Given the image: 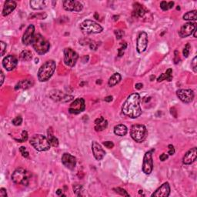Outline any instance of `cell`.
Masks as SVG:
<instances>
[{"instance_id": "1", "label": "cell", "mask_w": 197, "mask_h": 197, "mask_svg": "<svg viewBox=\"0 0 197 197\" xmlns=\"http://www.w3.org/2000/svg\"><path fill=\"white\" fill-rule=\"evenodd\" d=\"M122 111L124 115L135 119L142 114L140 106V96L138 93H132L129 96L122 106Z\"/></svg>"}, {"instance_id": "2", "label": "cell", "mask_w": 197, "mask_h": 197, "mask_svg": "<svg viewBox=\"0 0 197 197\" xmlns=\"http://www.w3.org/2000/svg\"><path fill=\"white\" fill-rule=\"evenodd\" d=\"M56 65L55 61H53V60H49L45 63H43L38 72L39 80L40 82L48 81L52 77V75H53L56 70Z\"/></svg>"}, {"instance_id": "3", "label": "cell", "mask_w": 197, "mask_h": 197, "mask_svg": "<svg viewBox=\"0 0 197 197\" xmlns=\"http://www.w3.org/2000/svg\"><path fill=\"white\" fill-rule=\"evenodd\" d=\"M29 142H30V145L39 152L49 150L50 149V146H51L48 140V138L42 135V134L33 135Z\"/></svg>"}, {"instance_id": "4", "label": "cell", "mask_w": 197, "mask_h": 197, "mask_svg": "<svg viewBox=\"0 0 197 197\" xmlns=\"http://www.w3.org/2000/svg\"><path fill=\"white\" fill-rule=\"evenodd\" d=\"M33 49L35 51L40 55H43L48 52L50 48V44L47 40L45 39L41 34H36L33 39V41L32 43Z\"/></svg>"}, {"instance_id": "5", "label": "cell", "mask_w": 197, "mask_h": 197, "mask_svg": "<svg viewBox=\"0 0 197 197\" xmlns=\"http://www.w3.org/2000/svg\"><path fill=\"white\" fill-rule=\"evenodd\" d=\"M31 174L28 170L23 168L16 169L12 175V180L16 184L22 186H28Z\"/></svg>"}, {"instance_id": "6", "label": "cell", "mask_w": 197, "mask_h": 197, "mask_svg": "<svg viewBox=\"0 0 197 197\" xmlns=\"http://www.w3.org/2000/svg\"><path fill=\"white\" fill-rule=\"evenodd\" d=\"M80 29L83 34L89 35L100 33L103 30V28L100 25L98 24L97 22L93 20L86 19L80 24Z\"/></svg>"}, {"instance_id": "7", "label": "cell", "mask_w": 197, "mask_h": 197, "mask_svg": "<svg viewBox=\"0 0 197 197\" xmlns=\"http://www.w3.org/2000/svg\"><path fill=\"white\" fill-rule=\"evenodd\" d=\"M130 135L134 141L142 142L146 139L147 136V129L144 125L135 124L131 127Z\"/></svg>"}, {"instance_id": "8", "label": "cell", "mask_w": 197, "mask_h": 197, "mask_svg": "<svg viewBox=\"0 0 197 197\" xmlns=\"http://www.w3.org/2000/svg\"><path fill=\"white\" fill-rule=\"evenodd\" d=\"M153 152H154V149H152V150L146 152L144 155L143 163H142V171L146 175L150 174L153 170Z\"/></svg>"}, {"instance_id": "9", "label": "cell", "mask_w": 197, "mask_h": 197, "mask_svg": "<svg viewBox=\"0 0 197 197\" xmlns=\"http://www.w3.org/2000/svg\"><path fill=\"white\" fill-rule=\"evenodd\" d=\"M78 58H79L78 54L71 48H65L64 49V62L67 66H75Z\"/></svg>"}, {"instance_id": "10", "label": "cell", "mask_w": 197, "mask_h": 197, "mask_svg": "<svg viewBox=\"0 0 197 197\" xmlns=\"http://www.w3.org/2000/svg\"><path fill=\"white\" fill-rule=\"evenodd\" d=\"M86 109L85 100L82 98H78L71 103L69 108V112L72 114H79L83 112Z\"/></svg>"}, {"instance_id": "11", "label": "cell", "mask_w": 197, "mask_h": 197, "mask_svg": "<svg viewBox=\"0 0 197 197\" xmlns=\"http://www.w3.org/2000/svg\"><path fill=\"white\" fill-rule=\"evenodd\" d=\"M148 46V35L145 32H141L139 34L136 42V49L139 53L146 51Z\"/></svg>"}, {"instance_id": "12", "label": "cell", "mask_w": 197, "mask_h": 197, "mask_svg": "<svg viewBox=\"0 0 197 197\" xmlns=\"http://www.w3.org/2000/svg\"><path fill=\"white\" fill-rule=\"evenodd\" d=\"M178 98L184 103H189L194 99V93L192 89H179L176 92Z\"/></svg>"}, {"instance_id": "13", "label": "cell", "mask_w": 197, "mask_h": 197, "mask_svg": "<svg viewBox=\"0 0 197 197\" xmlns=\"http://www.w3.org/2000/svg\"><path fill=\"white\" fill-rule=\"evenodd\" d=\"M63 8L65 11L69 12H80L83 9V5L80 2L78 1H71V0H65L62 2Z\"/></svg>"}, {"instance_id": "14", "label": "cell", "mask_w": 197, "mask_h": 197, "mask_svg": "<svg viewBox=\"0 0 197 197\" xmlns=\"http://www.w3.org/2000/svg\"><path fill=\"white\" fill-rule=\"evenodd\" d=\"M196 29V24L193 22H187L182 26L179 31V36L181 38H186L191 36L193 33L194 30Z\"/></svg>"}, {"instance_id": "15", "label": "cell", "mask_w": 197, "mask_h": 197, "mask_svg": "<svg viewBox=\"0 0 197 197\" xmlns=\"http://www.w3.org/2000/svg\"><path fill=\"white\" fill-rule=\"evenodd\" d=\"M35 36V26L33 25H29L27 28H26V31H25L24 34L22 36V43L26 46L32 44L33 41Z\"/></svg>"}, {"instance_id": "16", "label": "cell", "mask_w": 197, "mask_h": 197, "mask_svg": "<svg viewBox=\"0 0 197 197\" xmlns=\"http://www.w3.org/2000/svg\"><path fill=\"white\" fill-rule=\"evenodd\" d=\"M62 163L70 170H73L76 166V159L70 153H64L62 156Z\"/></svg>"}, {"instance_id": "17", "label": "cell", "mask_w": 197, "mask_h": 197, "mask_svg": "<svg viewBox=\"0 0 197 197\" xmlns=\"http://www.w3.org/2000/svg\"><path fill=\"white\" fill-rule=\"evenodd\" d=\"M18 63V60L14 56L9 55L2 60V65L7 71L13 70L16 67Z\"/></svg>"}, {"instance_id": "18", "label": "cell", "mask_w": 197, "mask_h": 197, "mask_svg": "<svg viewBox=\"0 0 197 197\" xmlns=\"http://www.w3.org/2000/svg\"><path fill=\"white\" fill-rule=\"evenodd\" d=\"M92 150H93V156L98 161L103 160V157L106 155V152L103 149L101 145L98 143L96 141H93V143H92Z\"/></svg>"}, {"instance_id": "19", "label": "cell", "mask_w": 197, "mask_h": 197, "mask_svg": "<svg viewBox=\"0 0 197 197\" xmlns=\"http://www.w3.org/2000/svg\"><path fill=\"white\" fill-rule=\"evenodd\" d=\"M170 194V187L169 183H165L152 194L153 197H167Z\"/></svg>"}, {"instance_id": "20", "label": "cell", "mask_w": 197, "mask_h": 197, "mask_svg": "<svg viewBox=\"0 0 197 197\" xmlns=\"http://www.w3.org/2000/svg\"><path fill=\"white\" fill-rule=\"evenodd\" d=\"M197 157V149L196 147H193L187 152L183 156V163L186 165L192 164L195 161Z\"/></svg>"}, {"instance_id": "21", "label": "cell", "mask_w": 197, "mask_h": 197, "mask_svg": "<svg viewBox=\"0 0 197 197\" xmlns=\"http://www.w3.org/2000/svg\"><path fill=\"white\" fill-rule=\"evenodd\" d=\"M146 14V9L144 7L140 5L138 2H135L133 4V12H132V16L135 18H143Z\"/></svg>"}, {"instance_id": "22", "label": "cell", "mask_w": 197, "mask_h": 197, "mask_svg": "<svg viewBox=\"0 0 197 197\" xmlns=\"http://www.w3.org/2000/svg\"><path fill=\"white\" fill-rule=\"evenodd\" d=\"M16 8V2L14 1H6L4 4L3 9H2V15L3 16H9L12 11H14Z\"/></svg>"}, {"instance_id": "23", "label": "cell", "mask_w": 197, "mask_h": 197, "mask_svg": "<svg viewBox=\"0 0 197 197\" xmlns=\"http://www.w3.org/2000/svg\"><path fill=\"white\" fill-rule=\"evenodd\" d=\"M66 95L58 89H53L49 93V97L56 102H63Z\"/></svg>"}, {"instance_id": "24", "label": "cell", "mask_w": 197, "mask_h": 197, "mask_svg": "<svg viewBox=\"0 0 197 197\" xmlns=\"http://www.w3.org/2000/svg\"><path fill=\"white\" fill-rule=\"evenodd\" d=\"M95 123H96L95 129H96V131H97V132H101V131L104 130L105 129H106L107 126H108V122H107V120L105 119L103 116L96 119L95 120Z\"/></svg>"}, {"instance_id": "25", "label": "cell", "mask_w": 197, "mask_h": 197, "mask_svg": "<svg viewBox=\"0 0 197 197\" xmlns=\"http://www.w3.org/2000/svg\"><path fill=\"white\" fill-rule=\"evenodd\" d=\"M47 2L43 0H33L30 1V6L34 10H41L46 7Z\"/></svg>"}, {"instance_id": "26", "label": "cell", "mask_w": 197, "mask_h": 197, "mask_svg": "<svg viewBox=\"0 0 197 197\" xmlns=\"http://www.w3.org/2000/svg\"><path fill=\"white\" fill-rule=\"evenodd\" d=\"M33 85V82L30 79H23L19 82L15 86V89H27L29 88L32 87Z\"/></svg>"}, {"instance_id": "27", "label": "cell", "mask_w": 197, "mask_h": 197, "mask_svg": "<svg viewBox=\"0 0 197 197\" xmlns=\"http://www.w3.org/2000/svg\"><path fill=\"white\" fill-rule=\"evenodd\" d=\"M47 138H48V140L49 142L50 145L53 147H58L59 146V140L55 135H53V132H52V128H49L48 132H47Z\"/></svg>"}, {"instance_id": "28", "label": "cell", "mask_w": 197, "mask_h": 197, "mask_svg": "<svg viewBox=\"0 0 197 197\" xmlns=\"http://www.w3.org/2000/svg\"><path fill=\"white\" fill-rule=\"evenodd\" d=\"M128 129L123 124H119L114 127V133L119 136H124L126 135Z\"/></svg>"}, {"instance_id": "29", "label": "cell", "mask_w": 197, "mask_h": 197, "mask_svg": "<svg viewBox=\"0 0 197 197\" xmlns=\"http://www.w3.org/2000/svg\"><path fill=\"white\" fill-rule=\"evenodd\" d=\"M122 79V76L118 72H116V73L113 74V75H111V77L110 78L108 82V84L110 87H113V86H115L116 85H117L119 82L121 81Z\"/></svg>"}, {"instance_id": "30", "label": "cell", "mask_w": 197, "mask_h": 197, "mask_svg": "<svg viewBox=\"0 0 197 197\" xmlns=\"http://www.w3.org/2000/svg\"><path fill=\"white\" fill-rule=\"evenodd\" d=\"M19 58L23 62H27L31 60L33 58V53L29 50H23L19 55Z\"/></svg>"}, {"instance_id": "31", "label": "cell", "mask_w": 197, "mask_h": 197, "mask_svg": "<svg viewBox=\"0 0 197 197\" xmlns=\"http://www.w3.org/2000/svg\"><path fill=\"white\" fill-rule=\"evenodd\" d=\"M184 20H196L197 19V12L196 10H192L188 12L183 16Z\"/></svg>"}, {"instance_id": "32", "label": "cell", "mask_w": 197, "mask_h": 197, "mask_svg": "<svg viewBox=\"0 0 197 197\" xmlns=\"http://www.w3.org/2000/svg\"><path fill=\"white\" fill-rule=\"evenodd\" d=\"M113 190L115 191L116 193L119 194V195H123V196H129V194L128 192L125 190V189H122V188H119V187L114 188L113 189Z\"/></svg>"}, {"instance_id": "33", "label": "cell", "mask_w": 197, "mask_h": 197, "mask_svg": "<svg viewBox=\"0 0 197 197\" xmlns=\"http://www.w3.org/2000/svg\"><path fill=\"white\" fill-rule=\"evenodd\" d=\"M19 142H24L28 139V132L26 130H23L21 134V138L19 139H15Z\"/></svg>"}, {"instance_id": "34", "label": "cell", "mask_w": 197, "mask_h": 197, "mask_svg": "<svg viewBox=\"0 0 197 197\" xmlns=\"http://www.w3.org/2000/svg\"><path fill=\"white\" fill-rule=\"evenodd\" d=\"M164 74L166 80H167L168 82H170V81L173 80V69H168Z\"/></svg>"}, {"instance_id": "35", "label": "cell", "mask_w": 197, "mask_h": 197, "mask_svg": "<svg viewBox=\"0 0 197 197\" xmlns=\"http://www.w3.org/2000/svg\"><path fill=\"white\" fill-rule=\"evenodd\" d=\"M120 45H121V47H120V48L119 49V50H118V56L119 57H121V56H123L124 50L126 49L127 44H126V43H125V42H124V43H122Z\"/></svg>"}, {"instance_id": "36", "label": "cell", "mask_w": 197, "mask_h": 197, "mask_svg": "<svg viewBox=\"0 0 197 197\" xmlns=\"http://www.w3.org/2000/svg\"><path fill=\"white\" fill-rule=\"evenodd\" d=\"M12 122L14 126H20L21 123L22 122V118L20 116H16V118H14L13 119H12Z\"/></svg>"}, {"instance_id": "37", "label": "cell", "mask_w": 197, "mask_h": 197, "mask_svg": "<svg viewBox=\"0 0 197 197\" xmlns=\"http://www.w3.org/2000/svg\"><path fill=\"white\" fill-rule=\"evenodd\" d=\"M189 52H190V45L187 43L186 45L185 48L183 49V54L184 57L187 58L189 56Z\"/></svg>"}, {"instance_id": "38", "label": "cell", "mask_w": 197, "mask_h": 197, "mask_svg": "<svg viewBox=\"0 0 197 197\" xmlns=\"http://www.w3.org/2000/svg\"><path fill=\"white\" fill-rule=\"evenodd\" d=\"M19 151H20L21 154H22V156H23V157H25V158L29 157V153L25 146H21V147L19 148Z\"/></svg>"}, {"instance_id": "39", "label": "cell", "mask_w": 197, "mask_h": 197, "mask_svg": "<svg viewBox=\"0 0 197 197\" xmlns=\"http://www.w3.org/2000/svg\"><path fill=\"white\" fill-rule=\"evenodd\" d=\"M115 35L116 36L117 40H121L122 37L124 36L125 33H124V31L121 30V29H118V30H115Z\"/></svg>"}, {"instance_id": "40", "label": "cell", "mask_w": 197, "mask_h": 197, "mask_svg": "<svg viewBox=\"0 0 197 197\" xmlns=\"http://www.w3.org/2000/svg\"><path fill=\"white\" fill-rule=\"evenodd\" d=\"M82 186L80 185H74L73 186V190L75 193L77 195H81V191H82Z\"/></svg>"}, {"instance_id": "41", "label": "cell", "mask_w": 197, "mask_h": 197, "mask_svg": "<svg viewBox=\"0 0 197 197\" xmlns=\"http://www.w3.org/2000/svg\"><path fill=\"white\" fill-rule=\"evenodd\" d=\"M191 67H192V70L194 71V72L196 73L197 72V62H196V56H195L192 59V62H191Z\"/></svg>"}, {"instance_id": "42", "label": "cell", "mask_w": 197, "mask_h": 197, "mask_svg": "<svg viewBox=\"0 0 197 197\" xmlns=\"http://www.w3.org/2000/svg\"><path fill=\"white\" fill-rule=\"evenodd\" d=\"M0 45H1V56H4L5 51H6V44L4 42H0Z\"/></svg>"}, {"instance_id": "43", "label": "cell", "mask_w": 197, "mask_h": 197, "mask_svg": "<svg viewBox=\"0 0 197 197\" xmlns=\"http://www.w3.org/2000/svg\"><path fill=\"white\" fill-rule=\"evenodd\" d=\"M47 17V15L46 13H39L36 14L34 16H32V18H37L39 19H45Z\"/></svg>"}, {"instance_id": "44", "label": "cell", "mask_w": 197, "mask_h": 197, "mask_svg": "<svg viewBox=\"0 0 197 197\" xmlns=\"http://www.w3.org/2000/svg\"><path fill=\"white\" fill-rule=\"evenodd\" d=\"M103 144L108 149H112V148L114 147V143L112 141H105Z\"/></svg>"}, {"instance_id": "45", "label": "cell", "mask_w": 197, "mask_h": 197, "mask_svg": "<svg viewBox=\"0 0 197 197\" xmlns=\"http://www.w3.org/2000/svg\"><path fill=\"white\" fill-rule=\"evenodd\" d=\"M160 8H161L163 11L168 10L169 9L168 2H166V1H163V2H161V3H160Z\"/></svg>"}, {"instance_id": "46", "label": "cell", "mask_w": 197, "mask_h": 197, "mask_svg": "<svg viewBox=\"0 0 197 197\" xmlns=\"http://www.w3.org/2000/svg\"><path fill=\"white\" fill-rule=\"evenodd\" d=\"M89 46H90V49L92 50H96L98 48V44L96 42L91 41V43H89Z\"/></svg>"}, {"instance_id": "47", "label": "cell", "mask_w": 197, "mask_h": 197, "mask_svg": "<svg viewBox=\"0 0 197 197\" xmlns=\"http://www.w3.org/2000/svg\"><path fill=\"white\" fill-rule=\"evenodd\" d=\"M168 148H169V151H168L169 155L172 156V155H173L174 153H175V148H174V146H173V145H169Z\"/></svg>"}, {"instance_id": "48", "label": "cell", "mask_w": 197, "mask_h": 197, "mask_svg": "<svg viewBox=\"0 0 197 197\" xmlns=\"http://www.w3.org/2000/svg\"><path fill=\"white\" fill-rule=\"evenodd\" d=\"M174 53H175V57H174V59L173 60H174V62H175L176 64H177L179 62H180V56H179V52L177 51V50H176Z\"/></svg>"}, {"instance_id": "49", "label": "cell", "mask_w": 197, "mask_h": 197, "mask_svg": "<svg viewBox=\"0 0 197 197\" xmlns=\"http://www.w3.org/2000/svg\"><path fill=\"white\" fill-rule=\"evenodd\" d=\"M0 196L2 197H6L7 193H6V189L4 188L0 189Z\"/></svg>"}, {"instance_id": "50", "label": "cell", "mask_w": 197, "mask_h": 197, "mask_svg": "<svg viewBox=\"0 0 197 197\" xmlns=\"http://www.w3.org/2000/svg\"><path fill=\"white\" fill-rule=\"evenodd\" d=\"M160 159L161 161H165V160H166L167 159H168V155L166 154V153H163V154L160 155Z\"/></svg>"}, {"instance_id": "51", "label": "cell", "mask_w": 197, "mask_h": 197, "mask_svg": "<svg viewBox=\"0 0 197 197\" xmlns=\"http://www.w3.org/2000/svg\"><path fill=\"white\" fill-rule=\"evenodd\" d=\"M163 80H166V78H165V74L164 73L161 74V75H160V76H159V78H158V79H157V81L159 82H163Z\"/></svg>"}, {"instance_id": "52", "label": "cell", "mask_w": 197, "mask_h": 197, "mask_svg": "<svg viewBox=\"0 0 197 197\" xmlns=\"http://www.w3.org/2000/svg\"><path fill=\"white\" fill-rule=\"evenodd\" d=\"M0 75H1V86H2V85L3 84L4 80H5V75H4V73L2 71H1V74H0Z\"/></svg>"}, {"instance_id": "53", "label": "cell", "mask_w": 197, "mask_h": 197, "mask_svg": "<svg viewBox=\"0 0 197 197\" xmlns=\"http://www.w3.org/2000/svg\"><path fill=\"white\" fill-rule=\"evenodd\" d=\"M104 100L106 102H107V103H110V102H111L112 100H113V96H106V97L104 99Z\"/></svg>"}, {"instance_id": "54", "label": "cell", "mask_w": 197, "mask_h": 197, "mask_svg": "<svg viewBox=\"0 0 197 197\" xmlns=\"http://www.w3.org/2000/svg\"><path fill=\"white\" fill-rule=\"evenodd\" d=\"M142 86H143V85L142 84V83H137V84H135V88L136 89H138V90H139V89H141L142 88Z\"/></svg>"}, {"instance_id": "55", "label": "cell", "mask_w": 197, "mask_h": 197, "mask_svg": "<svg viewBox=\"0 0 197 197\" xmlns=\"http://www.w3.org/2000/svg\"><path fill=\"white\" fill-rule=\"evenodd\" d=\"M173 5H174V2H168L169 9H173Z\"/></svg>"}, {"instance_id": "56", "label": "cell", "mask_w": 197, "mask_h": 197, "mask_svg": "<svg viewBox=\"0 0 197 197\" xmlns=\"http://www.w3.org/2000/svg\"><path fill=\"white\" fill-rule=\"evenodd\" d=\"M56 194L57 195H62V189H59L58 190L56 191Z\"/></svg>"}, {"instance_id": "57", "label": "cell", "mask_w": 197, "mask_h": 197, "mask_svg": "<svg viewBox=\"0 0 197 197\" xmlns=\"http://www.w3.org/2000/svg\"><path fill=\"white\" fill-rule=\"evenodd\" d=\"M192 34H193L194 37L196 38V29H195V30H194V32H193V33H192Z\"/></svg>"}, {"instance_id": "58", "label": "cell", "mask_w": 197, "mask_h": 197, "mask_svg": "<svg viewBox=\"0 0 197 197\" xmlns=\"http://www.w3.org/2000/svg\"><path fill=\"white\" fill-rule=\"evenodd\" d=\"M155 75H151L150 76V81H153V79H155Z\"/></svg>"}, {"instance_id": "59", "label": "cell", "mask_w": 197, "mask_h": 197, "mask_svg": "<svg viewBox=\"0 0 197 197\" xmlns=\"http://www.w3.org/2000/svg\"><path fill=\"white\" fill-rule=\"evenodd\" d=\"M95 18H96V19H99V16H98V14H97V12H96V13H95Z\"/></svg>"}, {"instance_id": "60", "label": "cell", "mask_w": 197, "mask_h": 197, "mask_svg": "<svg viewBox=\"0 0 197 197\" xmlns=\"http://www.w3.org/2000/svg\"><path fill=\"white\" fill-rule=\"evenodd\" d=\"M101 82H102V81H101V79H100V81H97V82H96V83L98 84V83H101Z\"/></svg>"}, {"instance_id": "61", "label": "cell", "mask_w": 197, "mask_h": 197, "mask_svg": "<svg viewBox=\"0 0 197 197\" xmlns=\"http://www.w3.org/2000/svg\"><path fill=\"white\" fill-rule=\"evenodd\" d=\"M38 61H39V59H36V63H37V62H38Z\"/></svg>"}]
</instances>
